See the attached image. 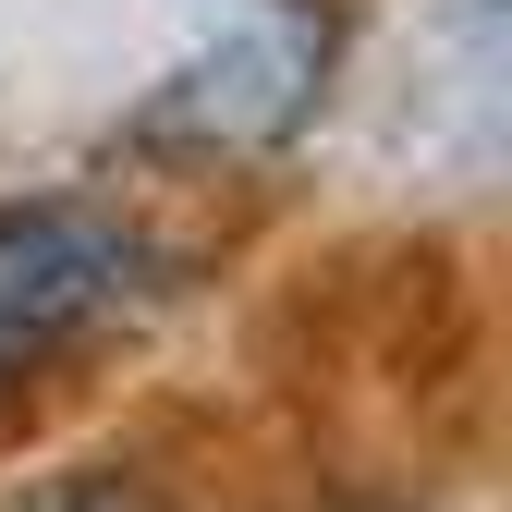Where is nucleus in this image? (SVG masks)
I'll return each mask as SVG.
<instances>
[{
  "mask_svg": "<svg viewBox=\"0 0 512 512\" xmlns=\"http://www.w3.org/2000/svg\"><path fill=\"white\" fill-rule=\"evenodd\" d=\"M147 269H159L147 232L86 208V196L0 208V354H49V342L110 330V317L147 293Z\"/></svg>",
  "mask_w": 512,
  "mask_h": 512,
  "instance_id": "obj_1",
  "label": "nucleus"
},
{
  "mask_svg": "<svg viewBox=\"0 0 512 512\" xmlns=\"http://www.w3.org/2000/svg\"><path fill=\"white\" fill-rule=\"evenodd\" d=\"M305 110H317V49L256 25V37H220V49L183 61L135 110V147H159V159H269V147L305 135Z\"/></svg>",
  "mask_w": 512,
  "mask_h": 512,
  "instance_id": "obj_2",
  "label": "nucleus"
},
{
  "mask_svg": "<svg viewBox=\"0 0 512 512\" xmlns=\"http://www.w3.org/2000/svg\"><path fill=\"white\" fill-rule=\"evenodd\" d=\"M25 512H135V500H122L110 476H61V488H37Z\"/></svg>",
  "mask_w": 512,
  "mask_h": 512,
  "instance_id": "obj_3",
  "label": "nucleus"
},
{
  "mask_svg": "<svg viewBox=\"0 0 512 512\" xmlns=\"http://www.w3.org/2000/svg\"><path fill=\"white\" fill-rule=\"evenodd\" d=\"M13 378H25V354H0V403H13Z\"/></svg>",
  "mask_w": 512,
  "mask_h": 512,
  "instance_id": "obj_4",
  "label": "nucleus"
}]
</instances>
